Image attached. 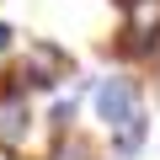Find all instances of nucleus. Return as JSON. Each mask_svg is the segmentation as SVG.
<instances>
[{"label": "nucleus", "mask_w": 160, "mask_h": 160, "mask_svg": "<svg viewBox=\"0 0 160 160\" xmlns=\"http://www.w3.org/2000/svg\"><path fill=\"white\" fill-rule=\"evenodd\" d=\"M64 69H69V59H64L53 43H32V48H27V64L11 75V91L22 86V80H27V86H38V91H48V86H59V80H64Z\"/></svg>", "instance_id": "1"}, {"label": "nucleus", "mask_w": 160, "mask_h": 160, "mask_svg": "<svg viewBox=\"0 0 160 160\" xmlns=\"http://www.w3.org/2000/svg\"><path fill=\"white\" fill-rule=\"evenodd\" d=\"M160 38V0H128V27H123V53H149Z\"/></svg>", "instance_id": "2"}, {"label": "nucleus", "mask_w": 160, "mask_h": 160, "mask_svg": "<svg viewBox=\"0 0 160 160\" xmlns=\"http://www.w3.org/2000/svg\"><path fill=\"white\" fill-rule=\"evenodd\" d=\"M96 112H102V123H123L128 112H139V91H133V80H102L96 86Z\"/></svg>", "instance_id": "3"}, {"label": "nucleus", "mask_w": 160, "mask_h": 160, "mask_svg": "<svg viewBox=\"0 0 160 160\" xmlns=\"http://www.w3.org/2000/svg\"><path fill=\"white\" fill-rule=\"evenodd\" d=\"M27 128H32V112H27V102L11 91L6 102H0V144H6V149H22V144H27Z\"/></svg>", "instance_id": "4"}, {"label": "nucleus", "mask_w": 160, "mask_h": 160, "mask_svg": "<svg viewBox=\"0 0 160 160\" xmlns=\"http://www.w3.org/2000/svg\"><path fill=\"white\" fill-rule=\"evenodd\" d=\"M144 133H149V118H144V112H128V118L112 128V149H118V155H133V149L144 144Z\"/></svg>", "instance_id": "5"}, {"label": "nucleus", "mask_w": 160, "mask_h": 160, "mask_svg": "<svg viewBox=\"0 0 160 160\" xmlns=\"http://www.w3.org/2000/svg\"><path fill=\"white\" fill-rule=\"evenodd\" d=\"M48 160H96V155H91L86 144H80V139H64V144H59V149H53Z\"/></svg>", "instance_id": "6"}, {"label": "nucleus", "mask_w": 160, "mask_h": 160, "mask_svg": "<svg viewBox=\"0 0 160 160\" xmlns=\"http://www.w3.org/2000/svg\"><path fill=\"white\" fill-rule=\"evenodd\" d=\"M11 38H16V32H11L6 22H0V53H6V48H11Z\"/></svg>", "instance_id": "7"}]
</instances>
